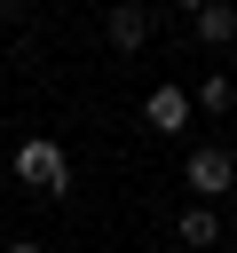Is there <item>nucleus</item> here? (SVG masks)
I'll return each mask as SVG.
<instances>
[{"label":"nucleus","instance_id":"6","mask_svg":"<svg viewBox=\"0 0 237 253\" xmlns=\"http://www.w3.org/2000/svg\"><path fill=\"white\" fill-rule=\"evenodd\" d=\"M198 40H205V47H229V40H237V8H229V0H205V8H198Z\"/></svg>","mask_w":237,"mask_h":253},{"label":"nucleus","instance_id":"11","mask_svg":"<svg viewBox=\"0 0 237 253\" xmlns=\"http://www.w3.org/2000/svg\"><path fill=\"white\" fill-rule=\"evenodd\" d=\"M229 8H237V0H229Z\"/></svg>","mask_w":237,"mask_h":253},{"label":"nucleus","instance_id":"7","mask_svg":"<svg viewBox=\"0 0 237 253\" xmlns=\"http://www.w3.org/2000/svg\"><path fill=\"white\" fill-rule=\"evenodd\" d=\"M229 103H237L229 79H205V87H198V111H229Z\"/></svg>","mask_w":237,"mask_h":253},{"label":"nucleus","instance_id":"4","mask_svg":"<svg viewBox=\"0 0 237 253\" xmlns=\"http://www.w3.org/2000/svg\"><path fill=\"white\" fill-rule=\"evenodd\" d=\"M103 32H111V47H126V55H134V47H142V40H150V16H142V8H134V0H118V8H111V16H103Z\"/></svg>","mask_w":237,"mask_h":253},{"label":"nucleus","instance_id":"3","mask_svg":"<svg viewBox=\"0 0 237 253\" xmlns=\"http://www.w3.org/2000/svg\"><path fill=\"white\" fill-rule=\"evenodd\" d=\"M142 119H150V134H182L190 126V87H150L142 95Z\"/></svg>","mask_w":237,"mask_h":253},{"label":"nucleus","instance_id":"5","mask_svg":"<svg viewBox=\"0 0 237 253\" xmlns=\"http://www.w3.org/2000/svg\"><path fill=\"white\" fill-rule=\"evenodd\" d=\"M174 229H182V245H198V253H205V245H221V213H213V206H182V221H174Z\"/></svg>","mask_w":237,"mask_h":253},{"label":"nucleus","instance_id":"10","mask_svg":"<svg viewBox=\"0 0 237 253\" xmlns=\"http://www.w3.org/2000/svg\"><path fill=\"white\" fill-rule=\"evenodd\" d=\"M8 8H16V0H0V24H8Z\"/></svg>","mask_w":237,"mask_h":253},{"label":"nucleus","instance_id":"8","mask_svg":"<svg viewBox=\"0 0 237 253\" xmlns=\"http://www.w3.org/2000/svg\"><path fill=\"white\" fill-rule=\"evenodd\" d=\"M8 253H40V245H32V237H16V245H8Z\"/></svg>","mask_w":237,"mask_h":253},{"label":"nucleus","instance_id":"9","mask_svg":"<svg viewBox=\"0 0 237 253\" xmlns=\"http://www.w3.org/2000/svg\"><path fill=\"white\" fill-rule=\"evenodd\" d=\"M182 8H190V16H198V8H205V0H182Z\"/></svg>","mask_w":237,"mask_h":253},{"label":"nucleus","instance_id":"2","mask_svg":"<svg viewBox=\"0 0 237 253\" xmlns=\"http://www.w3.org/2000/svg\"><path fill=\"white\" fill-rule=\"evenodd\" d=\"M229 182H237V158H229L221 142L190 150V166H182V190H190V206H213V198H221Z\"/></svg>","mask_w":237,"mask_h":253},{"label":"nucleus","instance_id":"1","mask_svg":"<svg viewBox=\"0 0 237 253\" xmlns=\"http://www.w3.org/2000/svg\"><path fill=\"white\" fill-rule=\"evenodd\" d=\"M16 182H24V190H71V158H63V142H47V134L16 142Z\"/></svg>","mask_w":237,"mask_h":253}]
</instances>
